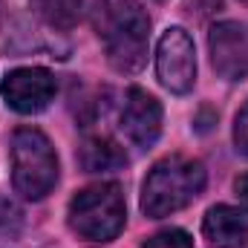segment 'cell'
Listing matches in <instances>:
<instances>
[{
  "label": "cell",
  "instance_id": "obj_2",
  "mask_svg": "<svg viewBox=\"0 0 248 248\" xmlns=\"http://www.w3.org/2000/svg\"><path fill=\"white\" fill-rule=\"evenodd\" d=\"M205 165L187 156H165L153 165L141 185V211L150 219L170 217L187 208L205 187Z\"/></svg>",
  "mask_w": 248,
  "mask_h": 248
},
{
  "label": "cell",
  "instance_id": "obj_7",
  "mask_svg": "<svg viewBox=\"0 0 248 248\" xmlns=\"http://www.w3.org/2000/svg\"><path fill=\"white\" fill-rule=\"evenodd\" d=\"M211 63L225 81H246L248 78V23L222 20L208 35Z\"/></svg>",
  "mask_w": 248,
  "mask_h": 248
},
{
  "label": "cell",
  "instance_id": "obj_4",
  "mask_svg": "<svg viewBox=\"0 0 248 248\" xmlns=\"http://www.w3.org/2000/svg\"><path fill=\"white\" fill-rule=\"evenodd\" d=\"M12 182L23 199H44L58 182V156L38 127H20L12 136Z\"/></svg>",
  "mask_w": 248,
  "mask_h": 248
},
{
  "label": "cell",
  "instance_id": "obj_16",
  "mask_svg": "<svg viewBox=\"0 0 248 248\" xmlns=\"http://www.w3.org/2000/svg\"><path fill=\"white\" fill-rule=\"evenodd\" d=\"M246 3H248V0H246Z\"/></svg>",
  "mask_w": 248,
  "mask_h": 248
},
{
  "label": "cell",
  "instance_id": "obj_12",
  "mask_svg": "<svg viewBox=\"0 0 248 248\" xmlns=\"http://www.w3.org/2000/svg\"><path fill=\"white\" fill-rule=\"evenodd\" d=\"M20 228H23V214H20V208H17L9 196L0 193V240L17 237Z\"/></svg>",
  "mask_w": 248,
  "mask_h": 248
},
{
  "label": "cell",
  "instance_id": "obj_10",
  "mask_svg": "<svg viewBox=\"0 0 248 248\" xmlns=\"http://www.w3.org/2000/svg\"><path fill=\"white\" fill-rule=\"evenodd\" d=\"M78 165L87 173H107V170H119L127 165V153L119 141L107 136H90L78 147Z\"/></svg>",
  "mask_w": 248,
  "mask_h": 248
},
{
  "label": "cell",
  "instance_id": "obj_6",
  "mask_svg": "<svg viewBox=\"0 0 248 248\" xmlns=\"http://www.w3.org/2000/svg\"><path fill=\"white\" fill-rule=\"evenodd\" d=\"M55 90L58 84L52 72L41 66H20L3 78V98L20 116H32L49 107V101L55 98Z\"/></svg>",
  "mask_w": 248,
  "mask_h": 248
},
{
  "label": "cell",
  "instance_id": "obj_13",
  "mask_svg": "<svg viewBox=\"0 0 248 248\" xmlns=\"http://www.w3.org/2000/svg\"><path fill=\"white\" fill-rule=\"evenodd\" d=\"M141 248H193V240L182 228H168V231H159L150 240H144Z\"/></svg>",
  "mask_w": 248,
  "mask_h": 248
},
{
  "label": "cell",
  "instance_id": "obj_8",
  "mask_svg": "<svg viewBox=\"0 0 248 248\" xmlns=\"http://www.w3.org/2000/svg\"><path fill=\"white\" fill-rule=\"evenodd\" d=\"M122 130L136 147L150 150L162 133V104L147 90L130 87L122 107Z\"/></svg>",
  "mask_w": 248,
  "mask_h": 248
},
{
  "label": "cell",
  "instance_id": "obj_11",
  "mask_svg": "<svg viewBox=\"0 0 248 248\" xmlns=\"http://www.w3.org/2000/svg\"><path fill=\"white\" fill-rule=\"evenodd\" d=\"M29 6L46 26L66 32L78 23L84 0H29Z\"/></svg>",
  "mask_w": 248,
  "mask_h": 248
},
{
  "label": "cell",
  "instance_id": "obj_5",
  "mask_svg": "<svg viewBox=\"0 0 248 248\" xmlns=\"http://www.w3.org/2000/svg\"><path fill=\"white\" fill-rule=\"evenodd\" d=\"M156 72L162 87L185 95L196 84V49L182 26H170L156 46Z\"/></svg>",
  "mask_w": 248,
  "mask_h": 248
},
{
  "label": "cell",
  "instance_id": "obj_9",
  "mask_svg": "<svg viewBox=\"0 0 248 248\" xmlns=\"http://www.w3.org/2000/svg\"><path fill=\"white\" fill-rule=\"evenodd\" d=\"M202 231L214 248H248V217L231 205L208 208Z\"/></svg>",
  "mask_w": 248,
  "mask_h": 248
},
{
  "label": "cell",
  "instance_id": "obj_15",
  "mask_svg": "<svg viewBox=\"0 0 248 248\" xmlns=\"http://www.w3.org/2000/svg\"><path fill=\"white\" fill-rule=\"evenodd\" d=\"M234 190H237V196L243 199V205H246V211H248V173L237 176V182H234Z\"/></svg>",
  "mask_w": 248,
  "mask_h": 248
},
{
  "label": "cell",
  "instance_id": "obj_1",
  "mask_svg": "<svg viewBox=\"0 0 248 248\" xmlns=\"http://www.w3.org/2000/svg\"><path fill=\"white\" fill-rule=\"evenodd\" d=\"M93 29L104 44L107 61L124 75L139 72L147 61L150 17L139 0H98L93 6Z\"/></svg>",
  "mask_w": 248,
  "mask_h": 248
},
{
  "label": "cell",
  "instance_id": "obj_14",
  "mask_svg": "<svg viewBox=\"0 0 248 248\" xmlns=\"http://www.w3.org/2000/svg\"><path fill=\"white\" fill-rule=\"evenodd\" d=\"M234 144H237V153L248 156V101L240 107L234 119Z\"/></svg>",
  "mask_w": 248,
  "mask_h": 248
},
{
  "label": "cell",
  "instance_id": "obj_3",
  "mask_svg": "<svg viewBox=\"0 0 248 248\" xmlns=\"http://www.w3.org/2000/svg\"><path fill=\"white\" fill-rule=\"evenodd\" d=\"M127 208L116 182H98L78 190L69 202V228L87 243H110L124 231Z\"/></svg>",
  "mask_w": 248,
  "mask_h": 248
}]
</instances>
